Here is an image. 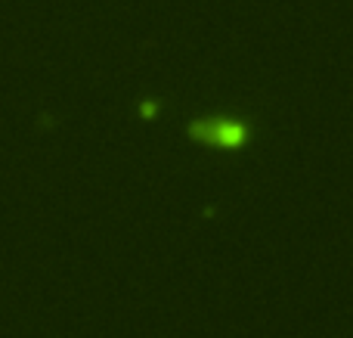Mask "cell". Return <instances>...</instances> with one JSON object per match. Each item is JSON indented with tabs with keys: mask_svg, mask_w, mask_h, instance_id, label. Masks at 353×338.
Here are the masks:
<instances>
[{
	"mask_svg": "<svg viewBox=\"0 0 353 338\" xmlns=\"http://www.w3.org/2000/svg\"><path fill=\"white\" fill-rule=\"evenodd\" d=\"M189 134L199 140L217 143V146H239L245 140V124L230 121V118H217V121H195Z\"/></svg>",
	"mask_w": 353,
	"mask_h": 338,
	"instance_id": "6da1fadb",
	"label": "cell"
},
{
	"mask_svg": "<svg viewBox=\"0 0 353 338\" xmlns=\"http://www.w3.org/2000/svg\"><path fill=\"white\" fill-rule=\"evenodd\" d=\"M143 115H152V112H159V103H143Z\"/></svg>",
	"mask_w": 353,
	"mask_h": 338,
	"instance_id": "7a4b0ae2",
	"label": "cell"
}]
</instances>
